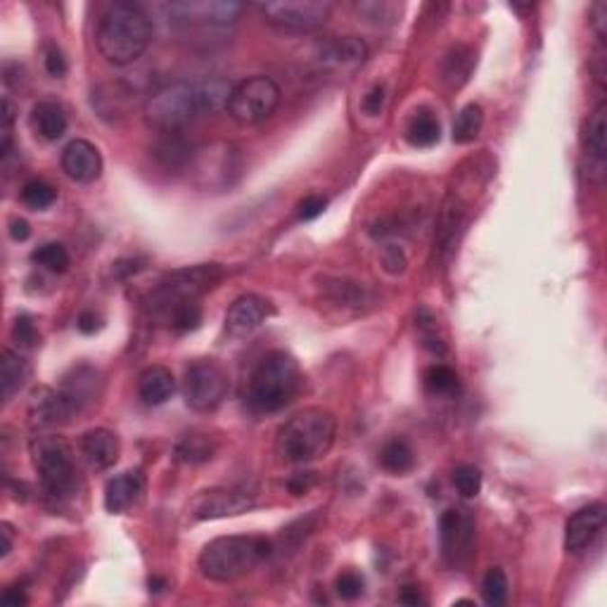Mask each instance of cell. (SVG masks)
<instances>
[{
  "mask_svg": "<svg viewBox=\"0 0 607 607\" xmlns=\"http://www.w3.org/2000/svg\"><path fill=\"white\" fill-rule=\"evenodd\" d=\"M231 91H233V86L221 78L202 81V84L176 81V84L157 88L145 100L142 119L149 129L159 131L162 136L164 133H181L187 123H193L202 114L223 110Z\"/></svg>",
  "mask_w": 607,
  "mask_h": 607,
  "instance_id": "1",
  "label": "cell"
},
{
  "mask_svg": "<svg viewBox=\"0 0 607 607\" xmlns=\"http://www.w3.org/2000/svg\"><path fill=\"white\" fill-rule=\"evenodd\" d=\"M97 50L112 67L133 65L152 43V22L140 5L112 3L97 24Z\"/></svg>",
  "mask_w": 607,
  "mask_h": 607,
  "instance_id": "2",
  "label": "cell"
},
{
  "mask_svg": "<svg viewBox=\"0 0 607 607\" xmlns=\"http://www.w3.org/2000/svg\"><path fill=\"white\" fill-rule=\"evenodd\" d=\"M337 437V418L325 408H304L285 422L276 437V451L283 460L306 466L323 458Z\"/></svg>",
  "mask_w": 607,
  "mask_h": 607,
  "instance_id": "3",
  "label": "cell"
},
{
  "mask_svg": "<svg viewBox=\"0 0 607 607\" xmlns=\"http://www.w3.org/2000/svg\"><path fill=\"white\" fill-rule=\"evenodd\" d=\"M302 389V368L297 358L283 349L268 351L258 361L247 387V406L257 413H276Z\"/></svg>",
  "mask_w": 607,
  "mask_h": 607,
  "instance_id": "4",
  "label": "cell"
},
{
  "mask_svg": "<svg viewBox=\"0 0 607 607\" xmlns=\"http://www.w3.org/2000/svg\"><path fill=\"white\" fill-rule=\"evenodd\" d=\"M273 543L264 537H219L209 541L200 553V572L209 582L228 584L249 575L257 565L271 556Z\"/></svg>",
  "mask_w": 607,
  "mask_h": 607,
  "instance_id": "5",
  "label": "cell"
},
{
  "mask_svg": "<svg viewBox=\"0 0 607 607\" xmlns=\"http://www.w3.org/2000/svg\"><path fill=\"white\" fill-rule=\"evenodd\" d=\"M226 276L223 266L221 264H200V266H187L181 271L167 273L159 283L149 290L145 297V306L149 313L168 318V313L181 306L186 302H197L204 292L216 287Z\"/></svg>",
  "mask_w": 607,
  "mask_h": 607,
  "instance_id": "6",
  "label": "cell"
},
{
  "mask_svg": "<svg viewBox=\"0 0 607 607\" xmlns=\"http://www.w3.org/2000/svg\"><path fill=\"white\" fill-rule=\"evenodd\" d=\"M32 463L41 477L43 491L52 501H67L77 491V463L74 451L65 437L58 434H41L29 446Z\"/></svg>",
  "mask_w": 607,
  "mask_h": 607,
  "instance_id": "7",
  "label": "cell"
},
{
  "mask_svg": "<svg viewBox=\"0 0 607 607\" xmlns=\"http://www.w3.org/2000/svg\"><path fill=\"white\" fill-rule=\"evenodd\" d=\"M164 10L168 22L178 26L183 36L207 43V36L226 33L231 26H235L240 14L245 13V5L231 0H181L168 3Z\"/></svg>",
  "mask_w": 607,
  "mask_h": 607,
  "instance_id": "8",
  "label": "cell"
},
{
  "mask_svg": "<svg viewBox=\"0 0 607 607\" xmlns=\"http://www.w3.org/2000/svg\"><path fill=\"white\" fill-rule=\"evenodd\" d=\"M280 104V86L271 77H249L233 86L226 110L240 126L266 122Z\"/></svg>",
  "mask_w": 607,
  "mask_h": 607,
  "instance_id": "9",
  "label": "cell"
},
{
  "mask_svg": "<svg viewBox=\"0 0 607 607\" xmlns=\"http://www.w3.org/2000/svg\"><path fill=\"white\" fill-rule=\"evenodd\" d=\"M231 389L226 368L213 358H197L183 375V399L197 413H212L223 403Z\"/></svg>",
  "mask_w": 607,
  "mask_h": 607,
  "instance_id": "10",
  "label": "cell"
},
{
  "mask_svg": "<svg viewBox=\"0 0 607 607\" xmlns=\"http://www.w3.org/2000/svg\"><path fill=\"white\" fill-rule=\"evenodd\" d=\"M257 10L278 32L309 33L321 29L330 20L335 5L328 0H280V3L257 5Z\"/></svg>",
  "mask_w": 607,
  "mask_h": 607,
  "instance_id": "11",
  "label": "cell"
},
{
  "mask_svg": "<svg viewBox=\"0 0 607 607\" xmlns=\"http://www.w3.org/2000/svg\"><path fill=\"white\" fill-rule=\"evenodd\" d=\"M441 550L451 567H466L475 548V517L466 508H451L439 520Z\"/></svg>",
  "mask_w": 607,
  "mask_h": 607,
  "instance_id": "12",
  "label": "cell"
},
{
  "mask_svg": "<svg viewBox=\"0 0 607 607\" xmlns=\"http://www.w3.org/2000/svg\"><path fill=\"white\" fill-rule=\"evenodd\" d=\"M257 505V494L247 486H231V489L202 491L190 503V515L195 520H221L235 517L252 511Z\"/></svg>",
  "mask_w": 607,
  "mask_h": 607,
  "instance_id": "13",
  "label": "cell"
},
{
  "mask_svg": "<svg viewBox=\"0 0 607 607\" xmlns=\"http://www.w3.org/2000/svg\"><path fill=\"white\" fill-rule=\"evenodd\" d=\"M607 508L605 503H591L576 511L565 524V548L572 556H582L601 539L605 530Z\"/></svg>",
  "mask_w": 607,
  "mask_h": 607,
  "instance_id": "14",
  "label": "cell"
},
{
  "mask_svg": "<svg viewBox=\"0 0 607 607\" xmlns=\"http://www.w3.org/2000/svg\"><path fill=\"white\" fill-rule=\"evenodd\" d=\"M273 313V306L268 299L258 294H245L235 299L226 313V332L231 337H247L254 330L266 323V318Z\"/></svg>",
  "mask_w": 607,
  "mask_h": 607,
  "instance_id": "15",
  "label": "cell"
},
{
  "mask_svg": "<svg viewBox=\"0 0 607 607\" xmlns=\"http://www.w3.org/2000/svg\"><path fill=\"white\" fill-rule=\"evenodd\" d=\"M62 171L77 183H93L103 174V157L88 140H71L62 152Z\"/></svg>",
  "mask_w": 607,
  "mask_h": 607,
  "instance_id": "16",
  "label": "cell"
},
{
  "mask_svg": "<svg viewBox=\"0 0 607 607\" xmlns=\"http://www.w3.org/2000/svg\"><path fill=\"white\" fill-rule=\"evenodd\" d=\"M77 406L71 403L69 396L62 389H39L32 399L29 406V415L32 422L39 427H52L69 422L71 415H77Z\"/></svg>",
  "mask_w": 607,
  "mask_h": 607,
  "instance_id": "17",
  "label": "cell"
},
{
  "mask_svg": "<svg viewBox=\"0 0 607 607\" xmlns=\"http://www.w3.org/2000/svg\"><path fill=\"white\" fill-rule=\"evenodd\" d=\"M318 65L328 69H354L368 58V46L358 36H342V39L323 41L318 46Z\"/></svg>",
  "mask_w": 607,
  "mask_h": 607,
  "instance_id": "18",
  "label": "cell"
},
{
  "mask_svg": "<svg viewBox=\"0 0 607 607\" xmlns=\"http://www.w3.org/2000/svg\"><path fill=\"white\" fill-rule=\"evenodd\" d=\"M81 456L88 463L91 470H110L119 458V439L117 434L104 430V427H95L81 437Z\"/></svg>",
  "mask_w": 607,
  "mask_h": 607,
  "instance_id": "19",
  "label": "cell"
},
{
  "mask_svg": "<svg viewBox=\"0 0 607 607\" xmlns=\"http://www.w3.org/2000/svg\"><path fill=\"white\" fill-rule=\"evenodd\" d=\"M142 491H145V479H142L140 472H122L117 477H112L104 486V508L114 515H122L140 501Z\"/></svg>",
  "mask_w": 607,
  "mask_h": 607,
  "instance_id": "20",
  "label": "cell"
},
{
  "mask_svg": "<svg viewBox=\"0 0 607 607\" xmlns=\"http://www.w3.org/2000/svg\"><path fill=\"white\" fill-rule=\"evenodd\" d=\"M176 392L174 373L164 366H149L138 375V396L148 406H162Z\"/></svg>",
  "mask_w": 607,
  "mask_h": 607,
  "instance_id": "21",
  "label": "cell"
},
{
  "mask_svg": "<svg viewBox=\"0 0 607 607\" xmlns=\"http://www.w3.org/2000/svg\"><path fill=\"white\" fill-rule=\"evenodd\" d=\"M584 149L595 164H605L607 159V103L601 100L595 110L588 114L584 126Z\"/></svg>",
  "mask_w": 607,
  "mask_h": 607,
  "instance_id": "22",
  "label": "cell"
},
{
  "mask_svg": "<svg viewBox=\"0 0 607 607\" xmlns=\"http://www.w3.org/2000/svg\"><path fill=\"white\" fill-rule=\"evenodd\" d=\"M32 129L43 140H59L67 133L65 110L52 100H43L32 110Z\"/></svg>",
  "mask_w": 607,
  "mask_h": 607,
  "instance_id": "23",
  "label": "cell"
},
{
  "mask_svg": "<svg viewBox=\"0 0 607 607\" xmlns=\"http://www.w3.org/2000/svg\"><path fill=\"white\" fill-rule=\"evenodd\" d=\"M152 155L164 168L178 171V168H186L187 164L193 162L195 149L181 133H164L157 140L155 148H152Z\"/></svg>",
  "mask_w": 607,
  "mask_h": 607,
  "instance_id": "24",
  "label": "cell"
},
{
  "mask_svg": "<svg viewBox=\"0 0 607 607\" xmlns=\"http://www.w3.org/2000/svg\"><path fill=\"white\" fill-rule=\"evenodd\" d=\"M29 363L13 349L3 351V361H0V380H3V399L10 401L29 380Z\"/></svg>",
  "mask_w": 607,
  "mask_h": 607,
  "instance_id": "25",
  "label": "cell"
},
{
  "mask_svg": "<svg viewBox=\"0 0 607 607\" xmlns=\"http://www.w3.org/2000/svg\"><path fill=\"white\" fill-rule=\"evenodd\" d=\"M330 299L340 306H349V309H363L370 304V292L363 283H354L347 278H335L325 285Z\"/></svg>",
  "mask_w": 607,
  "mask_h": 607,
  "instance_id": "26",
  "label": "cell"
},
{
  "mask_svg": "<svg viewBox=\"0 0 607 607\" xmlns=\"http://www.w3.org/2000/svg\"><path fill=\"white\" fill-rule=\"evenodd\" d=\"M475 67V52L467 46H456L444 59V81L451 88H460L470 78V71Z\"/></svg>",
  "mask_w": 607,
  "mask_h": 607,
  "instance_id": "27",
  "label": "cell"
},
{
  "mask_svg": "<svg viewBox=\"0 0 607 607\" xmlns=\"http://www.w3.org/2000/svg\"><path fill=\"white\" fill-rule=\"evenodd\" d=\"M380 466L392 475H406L415 466L413 448L403 439H389L380 448Z\"/></svg>",
  "mask_w": 607,
  "mask_h": 607,
  "instance_id": "28",
  "label": "cell"
},
{
  "mask_svg": "<svg viewBox=\"0 0 607 607\" xmlns=\"http://www.w3.org/2000/svg\"><path fill=\"white\" fill-rule=\"evenodd\" d=\"M441 138V126L432 112L421 110L408 123V140L415 148H432Z\"/></svg>",
  "mask_w": 607,
  "mask_h": 607,
  "instance_id": "29",
  "label": "cell"
},
{
  "mask_svg": "<svg viewBox=\"0 0 607 607\" xmlns=\"http://www.w3.org/2000/svg\"><path fill=\"white\" fill-rule=\"evenodd\" d=\"M482 126H485V112H482V107L475 103L466 104L458 112L456 123H453V142L467 145V142L477 140V136L482 133Z\"/></svg>",
  "mask_w": 607,
  "mask_h": 607,
  "instance_id": "30",
  "label": "cell"
},
{
  "mask_svg": "<svg viewBox=\"0 0 607 607\" xmlns=\"http://www.w3.org/2000/svg\"><path fill=\"white\" fill-rule=\"evenodd\" d=\"M425 387L434 396H456L460 392V380L456 370L444 366V363H434L425 370Z\"/></svg>",
  "mask_w": 607,
  "mask_h": 607,
  "instance_id": "31",
  "label": "cell"
},
{
  "mask_svg": "<svg viewBox=\"0 0 607 607\" xmlns=\"http://www.w3.org/2000/svg\"><path fill=\"white\" fill-rule=\"evenodd\" d=\"M32 261L41 268L52 273H65L69 268V252H67L65 245L59 242H48V245L39 247L36 252L32 254Z\"/></svg>",
  "mask_w": 607,
  "mask_h": 607,
  "instance_id": "32",
  "label": "cell"
},
{
  "mask_svg": "<svg viewBox=\"0 0 607 607\" xmlns=\"http://www.w3.org/2000/svg\"><path fill=\"white\" fill-rule=\"evenodd\" d=\"M213 446L207 437H186V439L178 444L176 448V458L181 463H190V466H197V463H207L212 458Z\"/></svg>",
  "mask_w": 607,
  "mask_h": 607,
  "instance_id": "33",
  "label": "cell"
},
{
  "mask_svg": "<svg viewBox=\"0 0 607 607\" xmlns=\"http://www.w3.org/2000/svg\"><path fill=\"white\" fill-rule=\"evenodd\" d=\"M482 598L486 605L501 607L508 602V579L501 567L489 569L482 579Z\"/></svg>",
  "mask_w": 607,
  "mask_h": 607,
  "instance_id": "34",
  "label": "cell"
},
{
  "mask_svg": "<svg viewBox=\"0 0 607 607\" xmlns=\"http://www.w3.org/2000/svg\"><path fill=\"white\" fill-rule=\"evenodd\" d=\"M58 200V190L52 186H48L46 181H29L22 187V202H24L29 209H48L55 204Z\"/></svg>",
  "mask_w": 607,
  "mask_h": 607,
  "instance_id": "35",
  "label": "cell"
},
{
  "mask_svg": "<svg viewBox=\"0 0 607 607\" xmlns=\"http://www.w3.org/2000/svg\"><path fill=\"white\" fill-rule=\"evenodd\" d=\"M167 321L176 332H190V330H197L202 323V306L197 302L181 304V306H176V309L168 313Z\"/></svg>",
  "mask_w": 607,
  "mask_h": 607,
  "instance_id": "36",
  "label": "cell"
},
{
  "mask_svg": "<svg viewBox=\"0 0 607 607\" xmlns=\"http://www.w3.org/2000/svg\"><path fill=\"white\" fill-rule=\"evenodd\" d=\"M453 485L463 498H475L482 491V472L475 466H458L453 470Z\"/></svg>",
  "mask_w": 607,
  "mask_h": 607,
  "instance_id": "37",
  "label": "cell"
},
{
  "mask_svg": "<svg viewBox=\"0 0 607 607\" xmlns=\"http://www.w3.org/2000/svg\"><path fill=\"white\" fill-rule=\"evenodd\" d=\"M418 328H421V337L422 344H425L427 349L432 351V354H444L446 344L444 337L439 335V330H437V323H434V318L427 313V311H421L418 313Z\"/></svg>",
  "mask_w": 607,
  "mask_h": 607,
  "instance_id": "38",
  "label": "cell"
},
{
  "mask_svg": "<svg viewBox=\"0 0 607 607\" xmlns=\"http://www.w3.org/2000/svg\"><path fill=\"white\" fill-rule=\"evenodd\" d=\"M363 586H366L363 576L358 575V572H354V569L342 572L335 582L337 593H340V598H344V601H356V598L363 593Z\"/></svg>",
  "mask_w": 607,
  "mask_h": 607,
  "instance_id": "39",
  "label": "cell"
},
{
  "mask_svg": "<svg viewBox=\"0 0 607 607\" xmlns=\"http://www.w3.org/2000/svg\"><path fill=\"white\" fill-rule=\"evenodd\" d=\"M13 337L22 349H32V347H36V342H39V332H36V325H33L32 318L29 316L14 318Z\"/></svg>",
  "mask_w": 607,
  "mask_h": 607,
  "instance_id": "40",
  "label": "cell"
},
{
  "mask_svg": "<svg viewBox=\"0 0 607 607\" xmlns=\"http://www.w3.org/2000/svg\"><path fill=\"white\" fill-rule=\"evenodd\" d=\"M325 207H328V197H323V195H306L297 204V219L313 221L325 212Z\"/></svg>",
  "mask_w": 607,
  "mask_h": 607,
  "instance_id": "41",
  "label": "cell"
},
{
  "mask_svg": "<svg viewBox=\"0 0 607 607\" xmlns=\"http://www.w3.org/2000/svg\"><path fill=\"white\" fill-rule=\"evenodd\" d=\"M385 104H387V88H385L382 84L373 86L368 95L363 97V110L368 112L370 117H377V114H382Z\"/></svg>",
  "mask_w": 607,
  "mask_h": 607,
  "instance_id": "42",
  "label": "cell"
},
{
  "mask_svg": "<svg viewBox=\"0 0 607 607\" xmlns=\"http://www.w3.org/2000/svg\"><path fill=\"white\" fill-rule=\"evenodd\" d=\"M382 264L389 273H403L406 271V254L401 252L399 247L387 245L382 249Z\"/></svg>",
  "mask_w": 607,
  "mask_h": 607,
  "instance_id": "43",
  "label": "cell"
},
{
  "mask_svg": "<svg viewBox=\"0 0 607 607\" xmlns=\"http://www.w3.org/2000/svg\"><path fill=\"white\" fill-rule=\"evenodd\" d=\"M46 69L50 77L55 78H62L67 74V59L65 55H62V50L59 48H48L46 52Z\"/></svg>",
  "mask_w": 607,
  "mask_h": 607,
  "instance_id": "44",
  "label": "cell"
},
{
  "mask_svg": "<svg viewBox=\"0 0 607 607\" xmlns=\"http://www.w3.org/2000/svg\"><path fill=\"white\" fill-rule=\"evenodd\" d=\"M591 17H593L595 36H598V41H601V46H605V36H607V3L605 0L595 3Z\"/></svg>",
  "mask_w": 607,
  "mask_h": 607,
  "instance_id": "45",
  "label": "cell"
},
{
  "mask_svg": "<svg viewBox=\"0 0 607 607\" xmlns=\"http://www.w3.org/2000/svg\"><path fill=\"white\" fill-rule=\"evenodd\" d=\"M77 328L84 332V335H93L100 330V316L93 313V311H84L81 316L77 318Z\"/></svg>",
  "mask_w": 607,
  "mask_h": 607,
  "instance_id": "46",
  "label": "cell"
},
{
  "mask_svg": "<svg viewBox=\"0 0 607 607\" xmlns=\"http://www.w3.org/2000/svg\"><path fill=\"white\" fill-rule=\"evenodd\" d=\"M311 485H313V472H299L290 479V491L294 496H302L304 491H309Z\"/></svg>",
  "mask_w": 607,
  "mask_h": 607,
  "instance_id": "47",
  "label": "cell"
},
{
  "mask_svg": "<svg viewBox=\"0 0 607 607\" xmlns=\"http://www.w3.org/2000/svg\"><path fill=\"white\" fill-rule=\"evenodd\" d=\"M399 601L403 602V605H413V607H418V605H425L427 598L421 593V588L406 586V588H403V591H401Z\"/></svg>",
  "mask_w": 607,
  "mask_h": 607,
  "instance_id": "48",
  "label": "cell"
},
{
  "mask_svg": "<svg viewBox=\"0 0 607 607\" xmlns=\"http://www.w3.org/2000/svg\"><path fill=\"white\" fill-rule=\"evenodd\" d=\"M29 235H32V226L24 219L10 221V238L17 240V242H24V240H29Z\"/></svg>",
  "mask_w": 607,
  "mask_h": 607,
  "instance_id": "49",
  "label": "cell"
},
{
  "mask_svg": "<svg viewBox=\"0 0 607 607\" xmlns=\"http://www.w3.org/2000/svg\"><path fill=\"white\" fill-rule=\"evenodd\" d=\"M0 537H3V550H0V556L7 557L10 556V550H13V527L10 524H0Z\"/></svg>",
  "mask_w": 607,
  "mask_h": 607,
  "instance_id": "50",
  "label": "cell"
},
{
  "mask_svg": "<svg viewBox=\"0 0 607 607\" xmlns=\"http://www.w3.org/2000/svg\"><path fill=\"white\" fill-rule=\"evenodd\" d=\"M3 602H5V605H24L26 602V595H24V591H14V588H7L5 593H3Z\"/></svg>",
  "mask_w": 607,
  "mask_h": 607,
  "instance_id": "51",
  "label": "cell"
},
{
  "mask_svg": "<svg viewBox=\"0 0 607 607\" xmlns=\"http://www.w3.org/2000/svg\"><path fill=\"white\" fill-rule=\"evenodd\" d=\"M162 588H164L162 579H157V576L155 579H149V591H162Z\"/></svg>",
  "mask_w": 607,
  "mask_h": 607,
  "instance_id": "52",
  "label": "cell"
}]
</instances>
